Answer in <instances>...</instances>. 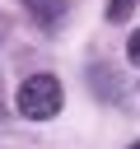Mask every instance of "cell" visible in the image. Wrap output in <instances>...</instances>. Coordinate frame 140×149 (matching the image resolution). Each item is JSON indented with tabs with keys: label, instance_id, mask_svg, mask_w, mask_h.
<instances>
[{
	"label": "cell",
	"instance_id": "obj_1",
	"mask_svg": "<svg viewBox=\"0 0 140 149\" xmlns=\"http://www.w3.org/2000/svg\"><path fill=\"white\" fill-rule=\"evenodd\" d=\"M14 107L28 121H51L61 112V79L56 74H28L14 93Z\"/></svg>",
	"mask_w": 140,
	"mask_h": 149
},
{
	"label": "cell",
	"instance_id": "obj_2",
	"mask_svg": "<svg viewBox=\"0 0 140 149\" xmlns=\"http://www.w3.org/2000/svg\"><path fill=\"white\" fill-rule=\"evenodd\" d=\"M28 14H33L37 23H47V28H56V23L65 19V0H28Z\"/></svg>",
	"mask_w": 140,
	"mask_h": 149
},
{
	"label": "cell",
	"instance_id": "obj_3",
	"mask_svg": "<svg viewBox=\"0 0 140 149\" xmlns=\"http://www.w3.org/2000/svg\"><path fill=\"white\" fill-rule=\"evenodd\" d=\"M126 56H131V65H140V28L126 37Z\"/></svg>",
	"mask_w": 140,
	"mask_h": 149
},
{
	"label": "cell",
	"instance_id": "obj_4",
	"mask_svg": "<svg viewBox=\"0 0 140 149\" xmlns=\"http://www.w3.org/2000/svg\"><path fill=\"white\" fill-rule=\"evenodd\" d=\"M131 14V0H112V19H126Z\"/></svg>",
	"mask_w": 140,
	"mask_h": 149
},
{
	"label": "cell",
	"instance_id": "obj_5",
	"mask_svg": "<svg viewBox=\"0 0 140 149\" xmlns=\"http://www.w3.org/2000/svg\"><path fill=\"white\" fill-rule=\"evenodd\" d=\"M131 149H140V140H135V144H131Z\"/></svg>",
	"mask_w": 140,
	"mask_h": 149
}]
</instances>
